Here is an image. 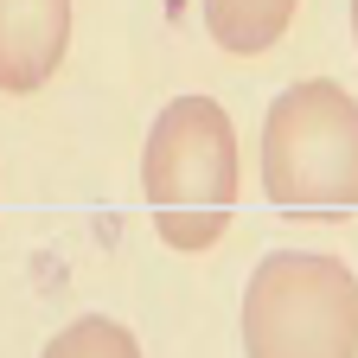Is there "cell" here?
Here are the masks:
<instances>
[{
  "instance_id": "6da1fadb",
  "label": "cell",
  "mask_w": 358,
  "mask_h": 358,
  "mask_svg": "<svg viewBox=\"0 0 358 358\" xmlns=\"http://www.w3.org/2000/svg\"><path fill=\"white\" fill-rule=\"evenodd\" d=\"M141 192L166 250H211L237 211V128L211 96H173L141 148Z\"/></svg>"
},
{
  "instance_id": "7a4b0ae2",
  "label": "cell",
  "mask_w": 358,
  "mask_h": 358,
  "mask_svg": "<svg viewBox=\"0 0 358 358\" xmlns=\"http://www.w3.org/2000/svg\"><path fill=\"white\" fill-rule=\"evenodd\" d=\"M262 192L288 217L358 211V103L333 77L282 90L262 115Z\"/></svg>"
},
{
  "instance_id": "3957f363",
  "label": "cell",
  "mask_w": 358,
  "mask_h": 358,
  "mask_svg": "<svg viewBox=\"0 0 358 358\" xmlns=\"http://www.w3.org/2000/svg\"><path fill=\"white\" fill-rule=\"evenodd\" d=\"M243 358H358V275L320 250H275L243 288Z\"/></svg>"
},
{
  "instance_id": "52a82bcc",
  "label": "cell",
  "mask_w": 358,
  "mask_h": 358,
  "mask_svg": "<svg viewBox=\"0 0 358 358\" xmlns=\"http://www.w3.org/2000/svg\"><path fill=\"white\" fill-rule=\"evenodd\" d=\"M352 38H358V0H352Z\"/></svg>"
},
{
  "instance_id": "5b68a950",
  "label": "cell",
  "mask_w": 358,
  "mask_h": 358,
  "mask_svg": "<svg viewBox=\"0 0 358 358\" xmlns=\"http://www.w3.org/2000/svg\"><path fill=\"white\" fill-rule=\"evenodd\" d=\"M294 7H301V0H199L211 45H217V52H231V58L268 52V45L288 32Z\"/></svg>"
},
{
  "instance_id": "8992f818",
  "label": "cell",
  "mask_w": 358,
  "mask_h": 358,
  "mask_svg": "<svg viewBox=\"0 0 358 358\" xmlns=\"http://www.w3.org/2000/svg\"><path fill=\"white\" fill-rule=\"evenodd\" d=\"M38 358H141V339L109 313H77L64 333H52V345Z\"/></svg>"
},
{
  "instance_id": "277c9868",
  "label": "cell",
  "mask_w": 358,
  "mask_h": 358,
  "mask_svg": "<svg viewBox=\"0 0 358 358\" xmlns=\"http://www.w3.org/2000/svg\"><path fill=\"white\" fill-rule=\"evenodd\" d=\"M71 0H0V96H32L71 52Z\"/></svg>"
}]
</instances>
